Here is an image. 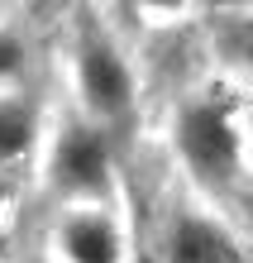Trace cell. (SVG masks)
Segmentation results:
<instances>
[{
    "instance_id": "cell-4",
    "label": "cell",
    "mask_w": 253,
    "mask_h": 263,
    "mask_svg": "<svg viewBox=\"0 0 253 263\" xmlns=\"http://www.w3.org/2000/svg\"><path fill=\"white\" fill-rule=\"evenodd\" d=\"M139 244L148 263H253V230L182 182L153 196L148 220H139Z\"/></svg>"
},
{
    "instance_id": "cell-12",
    "label": "cell",
    "mask_w": 253,
    "mask_h": 263,
    "mask_svg": "<svg viewBox=\"0 0 253 263\" xmlns=\"http://www.w3.org/2000/svg\"><path fill=\"white\" fill-rule=\"evenodd\" d=\"M139 263H148V258H139Z\"/></svg>"
},
{
    "instance_id": "cell-1",
    "label": "cell",
    "mask_w": 253,
    "mask_h": 263,
    "mask_svg": "<svg viewBox=\"0 0 253 263\" xmlns=\"http://www.w3.org/2000/svg\"><path fill=\"white\" fill-rule=\"evenodd\" d=\"M53 91L101 125L110 139L129 144L144 120L148 67L139 48V24L120 20V5H72L57 20Z\"/></svg>"
},
{
    "instance_id": "cell-7",
    "label": "cell",
    "mask_w": 253,
    "mask_h": 263,
    "mask_svg": "<svg viewBox=\"0 0 253 263\" xmlns=\"http://www.w3.org/2000/svg\"><path fill=\"white\" fill-rule=\"evenodd\" d=\"M53 110V91L48 86H24V91H0V173L20 177L29 187L43 129H48Z\"/></svg>"
},
{
    "instance_id": "cell-2",
    "label": "cell",
    "mask_w": 253,
    "mask_h": 263,
    "mask_svg": "<svg viewBox=\"0 0 253 263\" xmlns=\"http://www.w3.org/2000/svg\"><path fill=\"white\" fill-rule=\"evenodd\" d=\"M158 144L167 153L172 182L196 196L234 211L244 220V201L253 196V144H248V101L220 77L172 91L163 105Z\"/></svg>"
},
{
    "instance_id": "cell-11",
    "label": "cell",
    "mask_w": 253,
    "mask_h": 263,
    "mask_svg": "<svg viewBox=\"0 0 253 263\" xmlns=\"http://www.w3.org/2000/svg\"><path fill=\"white\" fill-rule=\"evenodd\" d=\"M248 144H253V105H248Z\"/></svg>"
},
{
    "instance_id": "cell-5",
    "label": "cell",
    "mask_w": 253,
    "mask_h": 263,
    "mask_svg": "<svg viewBox=\"0 0 253 263\" xmlns=\"http://www.w3.org/2000/svg\"><path fill=\"white\" fill-rule=\"evenodd\" d=\"M38 249L53 263H139V215L129 192L110 201H82V206L43 211Z\"/></svg>"
},
{
    "instance_id": "cell-8",
    "label": "cell",
    "mask_w": 253,
    "mask_h": 263,
    "mask_svg": "<svg viewBox=\"0 0 253 263\" xmlns=\"http://www.w3.org/2000/svg\"><path fill=\"white\" fill-rule=\"evenodd\" d=\"M43 39L29 5H0V91H24L43 82Z\"/></svg>"
},
{
    "instance_id": "cell-9",
    "label": "cell",
    "mask_w": 253,
    "mask_h": 263,
    "mask_svg": "<svg viewBox=\"0 0 253 263\" xmlns=\"http://www.w3.org/2000/svg\"><path fill=\"white\" fill-rule=\"evenodd\" d=\"M29 196V187L20 177H10V173H0V254H5V239H10V230H14V215H20V201Z\"/></svg>"
},
{
    "instance_id": "cell-3",
    "label": "cell",
    "mask_w": 253,
    "mask_h": 263,
    "mask_svg": "<svg viewBox=\"0 0 253 263\" xmlns=\"http://www.w3.org/2000/svg\"><path fill=\"white\" fill-rule=\"evenodd\" d=\"M29 192L43 211L57 206H82V201H110L124 196V144L110 139L101 125L76 115L67 101L53 91L48 129H43Z\"/></svg>"
},
{
    "instance_id": "cell-10",
    "label": "cell",
    "mask_w": 253,
    "mask_h": 263,
    "mask_svg": "<svg viewBox=\"0 0 253 263\" xmlns=\"http://www.w3.org/2000/svg\"><path fill=\"white\" fill-rule=\"evenodd\" d=\"M0 263H53L48 254L38 249V239L29 244V249H14V254H0Z\"/></svg>"
},
{
    "instance_id": "cell-6",
    "label": "cell",
    "mask_w": 253,
    "mask_h": 263,
    "mask_svg": "<svg viewBox=\"0 0 253 263\" xmlns=\"http://www.w3.org/2000/svg\"><path fill=\"white\" fill-rule=\"evenodd\" d=\"M201 48L210 77L253 105V0L244 5H201Z\"/></svg>"
}]
</instances>
